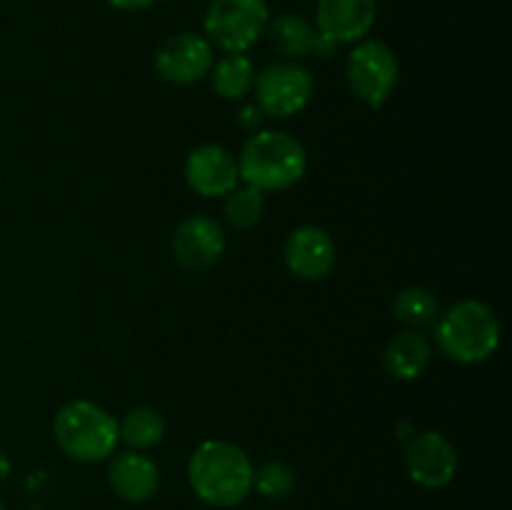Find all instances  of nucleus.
Returning <instances> with one entry per match:
<instances>
[{
  "mask_svg": "<svg viewBox=\"0 0 512 510\" xmlns=\"http://www.w3.org/2000/svg\"><path fill=\"white\" fill-rule=\"evenodd\" d=\"M195 495L213 508H235L253 490V463L243 448L228 440H205L188 465Z\"/></svg>",
  "mask_w": 512,
  "mask_h": 510,
  "instance_id": "nucleus-1",
  "label": "nucleus"
},
{
  "mask_svg": "<svg viewBox=\"0 0 512 510\" xmlns=\"http://www.w3.org/2000/svg\"><path fill=\"white\" fill-rule=\"evenodd\" d=\"M308 168L303 143L283 130H263L245 140L238 173L245 185L258 190H285L298 183Z\"/></svg>",
  "mask_w": 512,
  "mask_h": 510,
  "instance_id": "nucleus-2",
  "label": "nucleus"
},
{
  "mask_svg": "<svg viewBox=\"0 0 512 510\" xmlns=\"http://www.w3.org/2000/svg\"><path fill=\"white\" fill-rule=\"evenodd\" d=\"M438 348L455 363H483L500 345V320L480 300H463L435 320Z\"/></svg>",
  "mask_w": 512,
  "mask_h": 510,
  "instance_id": "nucleus-3",
  "label": "nucleus"
},
{
  "mask_svg": "<svg viewBox=\"0 0 512 510\" xmlns=\"http://www.w3.org/2000/svg\"><path fill=\"white\" fill-rule=\"evenodd\" d=\"M53 433L60 450L80 463H100L110 458L120 440L113 415L90 400L63 405L55 415Z\"/></svg>",
  "mask_w": 512,
  "mask_h": 510,
  "instance_id": "nucleus-4",
  "label": "nucleus"
},
{
  "mask_svg": "<svg viewBox=\"0 0 512 510\" xmlns=\"http://www.w3.org/2000/svg\"><path fill=\"white\" fill-rule=\"evenodd\" d=\"M268 23L265 0H213L205 13V35L225 53H245Z\"/></svg>",
  "mask_w": 512,
  "mask_h": 510,
  "instance_id": "nucleus-5",
  "label": "nucleus"
},
{
  "mask_svg": "<svg viewBox=\"0 0 512 510\" xmlns=\"http://www.w3.org/2000/svg\"><path fill=\"white\" fill-rule=\"evenodd\" d=\"M348 83L365 105L383 108L398 85V58L383 40H363L348 58Z\"/></svg>",
  "mask_w": 512,
  "mask_h": 510,
  "instance_id": "nucleus-6",
  "label": "nucleus"
},
{
  "mask_svg": "<svg viewBox=\"0 0 512 510\" xmlns=\"http://www.w3.org/2000/svg\"><path fill=\"white\" fill-rule=\"evenodd\" d=\"M313 95V75L293 60L273 63L255 75V98L260 113L273 118H290L308 105Z\"/></svg>",
  "mask_w": 512,
  "mask_h": 510,
  "instance_id": "nucleus-7",
  "label": "nucleus"
},
{
  "mask_svg": "<svg viewBox=\"0 0 512 510\" xmlns=\"http://www.w3.org/2000/svg\"><path fill=\"white\" fill-rule=\"evenodd\" d=\"M213 68V45L198 33H178L155 53V70L165 83L190 85L203 80Z\"/></svg>",
  "mask_w": 512,
  "mask_h": 510,
  "instance_id": "nucleus-8",
  "label": "nucleus"
},
{
  "mask_svg": "<svg viewBox=\"0 0 512 510\" xmlns=\"http://www.w3.org/2000/svg\"><path fill=\"white\" fill-rule=\"evenodd\" d=\"M405 468L423 488H443L458 473V453L445 435L425 430L405 445Z\"/></svg>",
  "mask_w": 512,
  "mask_h": 510,
  "instance_id": "nucleus-9",
  "label": "nucleus"
},
{
  "mask_svg": "<svg viewBox=\"0 0 512 510\" xmlns=\"http://www.w3.org/2000/svg\"><path fill=\"white\" fill-rule=\"evenodd\" d=\"M185 180L203 198H220L238 188V160L223 145H200L185 158Z\"/></svg>",
  "mask_w": 512,
  "mask_h": 510,
  "instance_id": "nucleus-10",
  "label": "nucleus"
},
{
  "mask_svg": "<svg viewBox=\"0 0 512 510\" xmlns=\"http://www.w3.org/2000/svg\"><path fill=\"white\" fill-rule=\"evenodd\" d=\"M173 253L183 268H210L225 253L223 225L210 218V215H190L175 230Z\"/></svg>",
  "mask_w": 512,
  "mask_h": 510,
  "instance_id": "nucleus-11",
  "label": "nucleus"
},
{
  "mask_svg": "<svg viewBox=\"0 0 512 510\" xmlns=\"http://www.w3.org/2000/svg\"><path fill=\"white\" fill-rule=\"evenodd\" d=\"M285 265L303 280H320L333 270L335 243L318 225H300L285 240Z\"/></svg>",
  "mask_w": 512,
  "mask_h": 510,
  "instance_id": "nucleus-12",
  "label": "nucleus"
},
{
  "mask_svg": "<svg viewBox=\"0 0 512 510\" xmlns=\"http://www.w3.org/2000/svg\"><path fill=\"white\" fill-rule=\"evenodd\" d=\"M378 5L375 0H318L315 30L335 45L353 43L373 28Z\"/></svg>",
  "mask_w": 512,
  "mask_h": 510,
  "instance_id": "nucleus-13",
  "label": "nucleus"
},
{
  "mask_svg": "<svg viewBox=\"0 0 512 510\" xmlns=\"http://www.w3.org/2000/svg\"><path fill=\"white\" fill-rule=\"evenodd\" d=\"M108 483L113 493L125 503H145L160 485L158 465L138 450L115 455L108 468Z\"/></svg>",
  "mask_w": 512,
  "mask_h": 510,
  "instance_id": "nucleus-14",
  "label": "nucleus"
},
{
  "mask_svg": "<svg viewBox=\"0 0 512 510\" xmlns=\"http://www.w3.org/2000/svg\"><path fill=\"white\" fill-rule=\"evenodd\" d=\"M430 343L423 335L405 330L395 335L383 353L385 370L398 380H415L425 373L430 365Z\"/></svg>",
  "mask_w": 512,
  "mask_h": 510,
  "instance_id": "nucleus-15",
  "label": "nucleus"
},
{
  "mask_svg": "<svg viewBox=\"0 0 512 510\" xmlns=\"http://www.w3.org/2000/svg\"><path fill=\"white\" fill-rule=\"evenodd\" d=\"M268 38L270 45L278 50L285 58H303V55L313 53L315 38H318V30L310 20H305L303 15L295 13H283L268 23Z\"/></svg>",
  "mask_w": 512,
  "mask_h": 510,
  "instance_id": "nucleus-16",
  "label": "nucleus"
},
{
  "mask_svg": "<svg viewBox=\"0 0 512 510\" xmlns=\"http://www.w3.org/2000/svg\"><path fill=\"white\" fill-rule=\"evenodd\" d=\"M213 88L220 98L238 100L250 93L255 85V65L245 53H225L223 58L215 60L210 68Z\"/></svg>",
  "mask_w": 512,
  "mask_h": 510,
  "instance_id": "nucleus-17",
  "label": "nucleus"
},
{
  "mask_svg": "<svg viewBox=\"0 0 512 510\" xmlns=\"http://www.w3.org/2000/svg\"><path fill=\"white\" fill-rule=\"evenodd\" d=\"M165 435V420L153 408H133L118 425V438L133 450H148Z\"/></svg>",
  "mask_w": 512,
  "mask_h": 510,
  "instance_id": "nucleus-18",
  "label": "nucleus"
},
{
  "mask_svg": "<svg viewBox=\"0 0 512 510\" xmlns=\"http://www.w3.org/2000/svg\"><path fill=\"white\" fill-rule=\"evenodd\" d=\"M393 313L400 323L410 325V328H423L438 320V300L430 290L420 288V285H410V288L400 290L398 298L393 303Z\"/></svg>",
  "mask_w": 512,
  "mask_h": 510,
  "instance_id": "nucleus-19",
  "label": "nucleus"
},
{
  "mask_svg": "<svg viewBox=\"0 0 512 510\" xmlns=\"http://www.w3.org/2000/svg\"><path fill=\"white\" fill-rule=\"evenodd\" d=\"M265 213V195L263 190L253 188V185H243V188H235L228 193L225 200V218L233 228L245 230L253 228L255 223H260Z\"/></svg>",
  "mask_w": 512,
  "mask_h": 510,
  "instance_id": "nucleus-20",
  "label": "nucleus"
},
{
  "mask_svg": "<svg viewBox=\"0 0 512 510\" xmlns=\"http://www.w3.org/2000/svg\"><path fill=\"white\" fill-rule=\"evenodd\" d=\"M253 488L268 500H283L293 493L295 473L280 460H268L253 470Z\"/></svg>",
  "mask_w": 512,
  "mask_h": 510,
  "instance_id": "nucleus-21",
  "label": "nucleus"
},
{
  "mask_svg": "<svg viewBox=\"0 0 512 510\" xmlns=\"http://www.w3.org/2000/svg\"><path fill=\"white\" fill-rule=\"evenodd\" d=\"M240 125H243L245 130H253L258 128L260 120H263V113H260L258 105H245L243 110H240Z\"/></svg>",
  "mask_w": 512,
  "mask_h": 510,
  "instance_id": "nucleus-22",
  "label": "nucleus"
},
{
  "mask_svg": "<svg viewBox=\"0 0 512 510\" xmlns=\"http://www.w3.org/2000/svg\"><path fill=\"white\" fill-rule=\"evenodd\" d=\"M108 5H113V8L118 10H143L148 8V5H153L155 0H105Z\"/></svg>",
  "mask_w": 512,
  "mask_h": 510,
  "instance_id": "nucleus-23",
  "label": "nucleus"
},
{
  "mask_svg": "<svg viewBox=\"0 0 512 510\" xmlns=\"http://www.w3.org/2000/svg\"><path fill=\"white\" fill-rule=\"evenodd\" d=\"M10 470H13V465H10V458L3 453V450H0V483H3V480H8Z\"/></svg>",
  "mask_w": 512,
  "mask_h": 510,
  "instance_id": "nucleus-24",
  "label": "nucleus"
},
{
  "mask_svg": "<svg viewBox=\"0 0 512 510\" xmlns=\"http://www.w3.org/2000/svg\"><path fill=\"white\" fill-rule=\"evenodd\" d=\"M0 510H8V505H5L3 500H0Z\"/></svg>",
  "mask_w": 512,
  "mask_h": 510,
  "instance_id": "nucleus-25",
  "label": "nucleus"
}]
</instances>
